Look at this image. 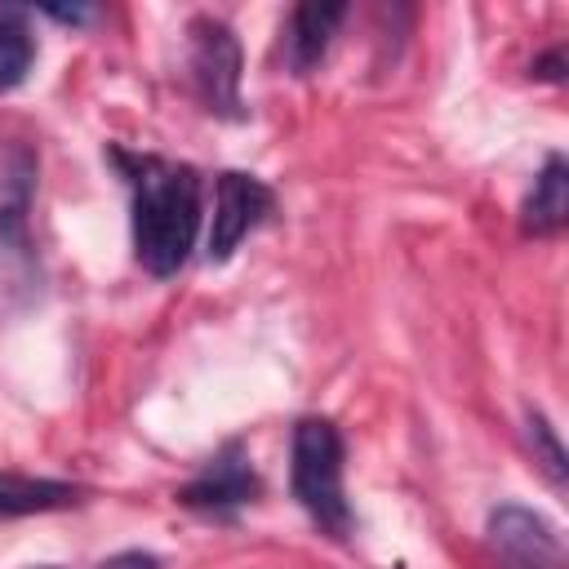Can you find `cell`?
I'll return each instance as SVG.
<instances>
[{"instance_id":"5b68a950","label":"cell","mask_w":569,"mask_h":569,"mask_svg":"<svg viewBox=\"0 0 569 569\" xmlns=\"http://www.w3.org/2000/svg\"><path fill=\"white\" fill-rule=\"evenodd\" d=\"M271 209V187L258 182L253 173H222L218 178V209H213V231H209V258L222 262Z\"/></svg>"},{"instance_id":"5bb4252c","label":"cell","mask_w":569,"mask_h":569,"mask_svg":"<svg viewBox=\"0 0 569 569\" xmlns=\"http://www.w3.org/2000/svg\"><path fill=\"white\" fill-rule=\"evenodd\" d=\"M560 67H565V53L556 49V53H547V58L533 62V76H542V80H560Z\"/></svg>"},{"instance_id":"277c9868","label":"cell","mask_w":569,"mask_h":569,"mask_svg":"<svg viewBox=\"0 0 569 569\" xmlns=\"http://www.w3.org/2000/svg\"><path fill=\"white\" fill-rule=\"evenodd\" d=\"M191 71L209 111L240 116V44L227 22L218 18L191 22Z\"/></svg>"},{"instance_id":"52a82bcc","label":"cell","mask_w":569,"mask_h":569,"mask_svg":"<svg viewBox=\"0 0 569 569\" xmlns=\"http://www.w3.org/2000/svg\"><path fill=\"white\" fill-rule=\"evenodd\" d=\"M36 196V151L18 138H0V240L22 231Z\"/></svg>"},{"instance_id":"8fae6325","label":"cell","mask_w":569,"mask_h":569,"mask_svg":"<svg viewBox=\"0 0 569 569\" xmlns=\"http://www.w3.org/2000/svg\"><path fill=\"white\" fill-rule=\"evenodd\" d=\"M36 58V36L27 27V9L0 4V89H13Z\"/></svg>"},{"instance_id":"3957f363","label":"cell","mask_w":569,"mask_h":569,"mask_svg":"<svg viewBox=\"0 0 569 569\" xmlns=\"http://www.w3.org/2000/svg\"><path fill=\"white\" fill-rule=\"evenodd\" d=\"M489 551L498 569H569L565 542L551 520L516 502L489 516Z\"/></svg>"},{"instance_id":"8992f818","label":"cell","mask_w":569,"mask_h":569,"mask_svg":"<svg viewBox=\"0 0 569 569\" xmlns=\"http://www.w3.org/2000/svg\"><path fill=\"white\" fill-rule=\"evenodd\" d=\"M253 493H258V476H253L249 462L231 449V453H222L200 480H191L178 498H182L187 507H196V511H231V507L249 502Z\"/></svg>"},{"instance_id":"4fadbf2b","label":"cell","mask_w":569,"mask_h":569,"mask_svg":"<svg viewBox=\"0 0 569 569\" xmlns=\"http://www.w3.org/2000/svg\"><path fill=\"white\" fill-rule=\"evenodd\" d=\"M98 569H160V560L151 551H120V556H107Z\"/></svg>"},{"instance_id":"9c48e42d","label":"cell","mask_w":569,"mask_h":569,"mask_svg":"<svg viewBox=\"0 0 569 569\" xmlns=\"http://www.w3.org/2000/svg\"><path fill=\"white\" fill-rule=\"evenodd\" d=\"M569 218V169L560 156H547L542 173L533 178V191L525 196V231L529 236H556Z\"/></svg>"},{"instance_id":"9a60e30c","label":"cell","mask_w":569,"mask_h":569,"mask_svg":"<svg viewBox=\"0 0 569 569\" xmlns=\"http://www.w3.org/2000/svg\"><path fill=\"white\" fill-rule=\"evenodd\" d=\"M36 569H58V565H36Z\"/></svg>"},{"instance_id":"6da1fadb","label":"cell","mask_w":569,"mask_h":569,"mask_svg":"<svg viewBox=\"0 0 569 569\" xmlns=\"http://www.w3.org/2000/svg\"><path fill=\"white\" fill-rule=\"evenodd\" d=\"M129 182H133V249L138 262L151 276H173L196 240V222H200V178L191 164H173V160H129Z\"/></svg>"},{"instance_id":"7c38bea8","label":"cell","mask_w":569,"mask_h":569,"mask_svg":"<svg viewBox=\"0 0 569 569\" xmlns=\"http://www.w3.org/2000/svg\"><path fill=\"white\" fill-rule=\"evenodd\" d=\"M529 445L538 449V458H542L547 476L560 485V480H565V449H560V440L551 436V427H547V418H542V413H529Z\"/></svg>"},{"instance_id":"7a4b0ae2","label":"cell","mask_w":569,"mask_h":569,"mask_svg":"<svg viewBox=\"0 0 569 569\" xmlns=\"http://www.w3.org/2000/svg\"><path fill=\"white\" fill-rule=\"evenodd\" d=\"M293 493L311 520L329 533H347L351 511L342 498V436L329 418H302L293 427Z\"/></svg>"},{"instance_id":"30bf717a","label":"cell","mask_w":569,"mask_h":569,"mask_svg":"<svg viewBox=\"0 0 569 569\" xmlns=\"http://www.w3.org/2000/svg\"><path fill=\"white\" fill-rule=\"evenodd\" d=\"M76 502V485L62 480H36V476H9L0 471V511L4 516H31V511H58Z\"/></svg>"},{"instance_id":"ba28073f","label":"cell","mask_w":569,"mask_h":569,"mask_svg":"<svg viewBox=\"0 0 569 569\" xmlns=\"http://www.w3.org/2000/svg\"><path fill=\"white\" fill-rule=\"evenodd\" d=\"M342 13H347V4H320V0H307V4H298V9L289 13V27H284V58H289L293 71H311V67L325 58V49H329V40H333Z\"/></svg>"}]
</instances>
